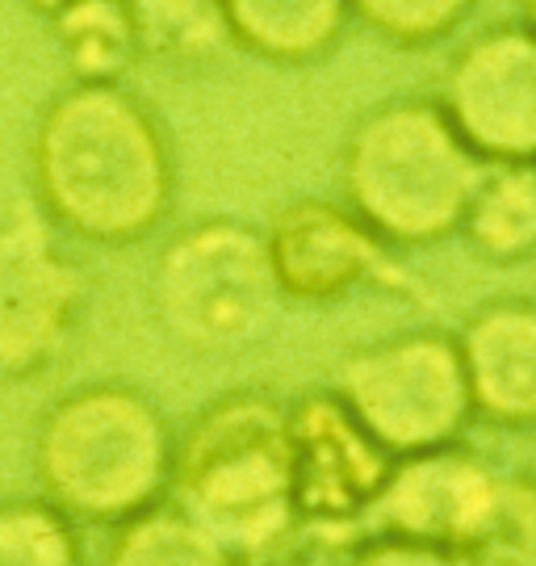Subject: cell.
<instances>
[{"instance_id": "cell-1", "label": "cell", "mask_w": 536, "mask_h": 566, "mask_svg": "<svg viewBox=\"0 0 536 566\" xmlns=\"http://www.w3.org/2000/svg\"><path fill=\"white\" fill-rule=\"evenodd\" d=\"M30 164L42 219L101 248L147 240L177 198L168 135L118 84H76L46 105Z\"/></svg>"}, {"instance_id": "cell-2", "label": "cell", "mask_w": 536, "mask_h": 566, "mask_svg": "<svg viewBox=\"0 0 536 566\" xmlns=\"http://www.w3.org/2000/svg\"><path fill=\"white\" fill-rule=\"evenodd\" d=\"M168 500L239 566L269 563L302 528L290 407L269 390H227L177 432Z\"/></svg>"}, {"instance_id": "cell-3", "label": "cell", "mask_w": 536, "mask_h": 566, "mask_svg": "<svg viewBox=\"0 0 536 566\" xmlns=\"http://www.w3.org/2000/svg\"><path fill=\"white\" fill-rule=\"evenodd\" d=\"M177 432L143 390L72 386L39 416V495L76 528H114L168 500Z\"/></svg>"}, {"instance_id": "cell-4", "label": "cell", "mask_w": 536, "mask_h": 566, "mask_svg": "<svg viewBox=\"0 0 536 566\" xmlns=\"http://www.w3.org/2000/svg\"><path fill=\"white\" fill-rule=\"evenodd\" d=\"M482 172L437 102H390L348 135L344 206L386 248H423L458 231Z\"/></svg>"}, {"instance_id": "cell-5", "label": "cell", "mask_w": 536, "mask_h": 566, "mask_svg": "<svg viewBox=\"0 0 536 566\" xmlns=\"http://www.w3.org/2000/svg\"><path fill=\"white\" fill-rule=\"evenodd\" d=\"M151 303L180 348L214 357L256 344L285 298L260 231L235 219H201L159 252Z\"/></svg>"}, {"instance_id": "cell-6", "label": "cell", "mask_w": 536, "mask_h": 566, "mask_svg": "<svg viewBox=\"0 0 536 566\" xmlns=\"http://www.w3.org/2000/svg\"><path fill=\"white\" fill-rule=\"evenodd\" d=\"M336 395L390 458L458 446L474 399L453 336L402 332L348 353Z\"/></svg>"}, {"instance_id": "cell-7", "label": "cell", "mask_w": 536, "mask_h": 566, "mask_svg": "<svg viewBox=\"0 0 536 566\" xmlns=\"http://www.w3.org/2000/svg\"><path fill=\"white\" fill-rule=\"evenodd\" d=\"M88 277L42 214L0 223V378H39L76 344Z\"/></svg>"}, {"instance_id": "cell-8", "label": "cell", "mask_w": 536, "mask_h": 566, "mask_svg": "<svg viewBox=\"0 0 536 566\" xmlns=\"http://www.w3.org/2000/svg\"><path fill=\"white\" fill-rule=\"evenodd\" d=\"M285 407L302 525L348 537V528L365 525L395 458L360 428L336 390H306Z\"/></svg>"}, {"instance_id": "cell-9", "label": "cell", "mask_w": 536, "mask_h": 566, "mask_svg": "<svg viewBox=\"0 0 536 566\" xmlns=\"http://www.w3.org/2000/svg\"><path fill=\"white\" fill-rule=\"evenodd\" d=\"M444 118L482 164H536V30H495L461 51L444 97Z\"/></svg>"}, {"instance_id": "cell-10", "label": "cell", "mask_w": 536, "mask_h": 566, "mask_svg": "<svg viewBox=\"0 0 536 566\" xmlns=\"http://www.w3.org/2000/svg\"><path fill=\"white\" fill-rule=\"evenodd\" d=\"M498 483H503V470L461 441L407 453L390 462V474L365 525H374V533H386V537L453 554L491 512Z\"/></svg>"}, {"instance_id": "cell-11", "label": "cell", "mask_w": 536, "mask_h": 566, "mask_svg": "<svg viewBox=\"0 0 536 566\" xmlns=\"http://www.w3.org/2000/svg\"><path fill=\"white\" fill-rule=\"evenodd\" d=\"M260 235L285 303H339L386 269V243L348 206L327 198L281 206Z\"/></svg>"}, {"instance_id": "cell-12", "label": "cell", "mask_w": 536, "mask_h": 566, "mask_svg": "<svg viewBox=\"0 0 536 566\" xmlns=\"http://www.w3.org/2000/svg\"><path fill=\"white\" fill-rule=\"evenodd\" d=\"M474 416L495 428H536V303L498 298L477 306L458 336Z\"/></svg>"}, {"instance_id": "cell-13", "label": "cell", "mask_w": 536, "mask_h": 566, "mask_svg": "<svg viewBox=\"0 0 536 566\" xmlns=\"http://www.w3.org/2000/svg\"><path fill=\"white\" fill-rule=\"evenodd\" d=\"M477 256L516 264L536 256V164H486L458 227Z\"/></svg>"}, {"instance_id": "cell-14", "label": "cell", "mask_w": 536, "mask_h": 566, "mask_svg": "<svg viewBox=\"0 0 536 566\" xmlns=\"http://www.w3.org/2000/svg\"><path fill=\"white\" fill-rule=\"evenodd\" d=\"M231 39L269 60L298 63L327 51L344 25L348 0H219Z\"/></svg>"}, {"instance_id": "cell-15", "label": "cell", "mask_w": 536, "mask_h": 566, "mask_svg": "<svg viewBox=\"0 0 536 566\" xmlns=\"http://www.w3.org/2000/svg\"><path fill=\"white\" fill-rule=\"evenodd\" d=\"M101 566H239L206 528L177 507L159 500L147 512L109 528Z\"/></svg>"}, {"instance_id": "cell-16", "label": "cell", "mask_w": 536, "mask_h": 566, "mask_svg": "<svg viewBox=\"0 0 536 566\" xmlns=\"http://www.w3.org/2000/svg\"><path fill=\"white\" fill-rule=\"evenodd\" d=\"M51 21L60 34L63 60L72 63L80 84H114V76L139 51L126 0H72Z\"/></svg>"}, {"instance_id": "cell-17", "label": "cell", "mask_w": 536, "mask_h": 566, "mask_svg": "<svg viewBox=\"0 0 536 566\" xmlns=\"http://www.w3.org/2000/svg\"><path fill=\"white\" fill-rule=\"evenodd\" d=\"M453 558L458 566H536V470H503L495 504Z\"/></svg>"}, {"instance_id": "cell-18", "label": "cell", "mask_w": 536, "mask_h": 566, "mask_svg": "<svg viewBox=\"0 0 536 566\" xmlns=\"http://www.w3.org/2000/svg\"><path fill=\"white\" fill-rule=\"evenodd\" d=\"M139 46L164 60H206L231 39L219 0H126Z\"/></svg>"}, {"instance_id": "cell-19", "label": "cell", "mask_w": 536, "mask_h": 566, "mask_svg": "<svg viewBox=\"0 0 536 566\" xmlns=\"http://www.w3.org/2000/svg\"><path fill=\"white\" fill-rule=\"evenodd\" d=\"M80 528L42 495L0 500V566H80Z\"/></svg>"}, {"instance_id": "cell-20", "label": "cell", "mask_w": 536, "mask_h": 566, "mask_svg": "<svg viewBox=\"0 0 536 566\" xmlns=\"http://www.w3.org/2000/svg\"><path fill=\"white\" fill-rule=\"evenodd\" d=\"M374 30L398 42H432L453 30L474 0H348Z\"/></svg>"}, {"instance_id": "cell-21", "label": "cell", "mask_w": 536, "mask_h": 566, "mask_svg": "<svg viewBox=\"0 0 536 566\" xmlns=\"http://www.w3.org/2000/svg\"><path fill=\"white\" fill-rule=\"evenodd\" d=\"M348 566H458L449 549L419 546V542H402V537H386V533H369L353 542Z\"/></svg>"}, {"instance_id": "cell-22", "label": "cell", "mask_w": 536, "mask_h": 566, "mask_svg": "<svg viewBox=\"0 0 536 566\" xmlns=\"http://www.w3.org/2000/svg\"><path fill=\"white\" fill-rule=\"evenodd\" d=\"M353 542L344 533H323V528H302L285 549H277L260 566H348Z\"/></svg>"}, {"instance_id": "cell-23", "label": "cell", "mask_w": 536, "mask_h": 566, "mask_svg": "<svg viewBox=\"0 0 536 566\" xmlns=\"http://www.w3.org/2000/svg\"><path fill=\"white\" fill-rule=\"evenodd\" d=\"M30 4H34L39 13H46V18H55V13H60V9H67L72 0H30Z\"/></svg>"}, {"instance_id": "cell-24", "label": "cell", "mask_w": 536, "mask_h": 566, "mask_svg": "<svg viewBox=\"0 0 536 566\" xmlns=\"http://www.w3.org/2000/svg\"><path fill=\"white\" fill-rule=\"evenodd\" d=\"M528 18H533V30H536V0H528Z\"/></svg>"}]
</instances>
